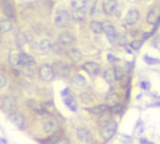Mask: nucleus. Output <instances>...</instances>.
Here are the masks:
<instances>
[{
    "label": "nucleus",
    "mask_w": 160,
    "mask_h": 144,
    "mask_svg": "<svg viewBox=\"0 0 160 144\" xmlns=\"http://www.w3.org/2000/svg\"><path fill=\"white\" fill-rule=\"evenodd\" d=\"M70 20V14L65 9H60L55 15V25L59 27H66L69 25Z\"/></svg>",
    "instance_id": "1"
},
{
    "label": "nucleus",
    "mask_w": 160,
    "mask_h": 144,
    "mask_svg": "<svg viewBox=\"0 0 160 144\" xmlns=\"http://www.w3.org/2000/svg\"><path fill=\"white\" fill-rule=\"evenodd\" d=\"M52 69L55 74L60 76V77H67L70 74V68L67 64L64 62H55L52 66Z\"/></svg>",
    "instance_id": "2"
},
{
    "label": "nucleus",
    "mask_w": 160,
    "mask_h": 144,
    "mask_svg": "<svg viewBox=\"0 0 160 144\" xmlns=\"http://www.w3.org/2000/svg\"><path fill=\"white\" fill-rule=\"evenodd\" d=\"M117 129V123L116 122H109L106 126H104L103 130L101 131V137L105 139L108 140L110 139L116 132Z\"/></svg>",
    "instance_id": "3"
},
{
    "label": "nucleus",
    "mask_w": 160,
    "mask_h": 144,
    "mask_svg": "<svg viewBox=\"0 0 160 144\" xmlns=\"http://www.w3.org/2000/svg\"><path fill=\"white\" fill-rule=\"evenodd\" d=\"M39 74H40V76L44 80V81H47V82H50L54 79V76H55V74L53 72V69H52V66L48 65V64H43L40 67V70H39Z\"/></svg>",
    "instance_id": "4"
},
{
    "label": "nucleus",
    "mask_w": 160,
    "mask_h": 144,
    "mask_svg": "<svg viewBox=\"0 0 160 144\" xmlns=\"http://www.w3.org/2000/svg\"><path fill=\"white\" fill-rule=\"evenodd\" d=\"M17 107V99L14 96L9 95L6 96L2 103V109L5 112H12Z\"/></svg>",
    "instance_id": "5"
},
{
    "label": "nucleus",
    "mask_w": 160,
    "mask_h": 144,
    "mask_svg": "<svg viewBox=\"0 0 160 144\" xmlns=\"http://www.w3.org/2000/svg\"><path fill=\"white\" fill-rule=\"evenodd\" d=\"M103 31L106 33L107 39L109 40V42L111 43H113L116 41V31H115V28L114 26H112V24H110L109 22H106L103 24Z\"/></svg>",
    "instance_id": "6"
},
{
    "label": "nucleus",
    "mask_w": 160,
    "mask_h": 144,
    "mask_svg": "<svg viewBox=\"0 0 160 144\" xmlns=\"http://www.w3.org/2000/svg\"><path fill=\"white\" fill-rule=\"evenodd\" d=\"M9 121H11L15 126L19 127V128H24L26 125V120L25 117L21 113L18 112H13L9 115Z\"/></svg>",
    "instance_id": "7"
},
{
    "label": "nucleus",
    "mask_w": 160,
    "mask_h": 144,
    "mask_svg": "<svg viewBox=\"0 0 160 144\" xmlns=\"http://www.w3.org/2000/svg\"><path fill=\"white\" fill-rule=\"evenodd\" d=\"M147 21L152 25H155L160 22V7L156 6L151 9L147 14Z\"/></svg>",
    "instance_id": "8"
},
{
    "label": "nucleus",
    "mask_w": 160,
    "mask_h": 144,
    "mask_svg": "<svg viewBox=\"0 0 160 144\" xmlns=\"http://www.w3.org/2000/svg\"><path fill=\"white\" fill-rule=\"evenodd\" d=\"M77 136L79 141L87 143L92 139V135L89 129L87 128H79L77 131Z\"/></svg>",
    "instance_id": "9"
},
{
    "label": "nucleus",
    "mask_w": 160,
    "mask_h": 144,
    "mask_svg": "<svg viewBox=\"0 0 160 144\" xmlns=\"http://www.w3.org/2000/svg\"><path fill=\"white\" fill-rule=\"evenodd\" d=\"M117 5L118 4H117L116 0H107V1H105V3H104V5H103L104 12L108 15H112L116 12Z\"/></svg>",
    "instance_id": "10"
},
{
    "label": "nucleus",
    "mask_w": 160,
    "mask_h": 144,
    "mask_svg": "<svg viewBox=\"0 0 160 144\" xmlns=\"http://www.w3.org/2000/svg\"><path fill=\"white\" fill-rule=\"evenodd\" d=\"M2 9H3V12L5 13V15L8 18H14L15 17V11H14V8L12 5V3L8 1V0H4L3 3H2Z\"/></svg>",
    "instance_id": "11"
},
{
    "label": "nucleus",
    "mask_w": 160,
    "mask_h": 144,
    "mask_svg": "<svg viewBox=\"0 0 160 144\" xmlns=\"http://www.w3.org/2000/svg\"><path fill=\"white\" fill-rule=\"evenodd\" d=\"M83 68L87 73H89L91 75H95L100 72V66L95 62H87L85 63Z\"/></svg>",
    "instance_id": "12"
},
{
    "label": "nucleus",
    "mask_w": 160,
    "mask_h": 144,
    "mask_svg": "<svg viewBox=\"0 0 160 144\" xmlns=\"http://www.w3.org/2000/svg\"><path fill=\"white\" fill-rule=\"evenodd\" d=\"M139 13L137 9H130L125 16V22L128 25H134L138 22Z\"/></svg>",
    "instance_id": "13"
},
{
    "label": "nucleus",
    "mask_w": 160,
    "mask_h": 144,
    "mask_svg": "<svg viewBox=\"0 0 160 144\" xmlns=\"http://www.w3.org/2000/svg\"><path fill=\"white\" fill-rule=\"evenodd\" d=\"M56 122L52 118H48L43 122V130L47 134H51L56 130Z\"/></svg>",
    "instance_id": "14"
},
{
    "label": "nucleus",
    "mask_w": 160,
    "mask_h": 144,
    "mask_svg": "<svg viewBox=\"0 0 160 144\" xmlns=\"http://www.w3.org/2000/svg\"><path fill=\"white\" fill-rule=\"evenodd\" d=\"M12 29V23L9 19H4L0 21V32L7 33Z\"/></svg>",
    "instance_id": "15"
},
{
    "label": "nucleus",
    "mask_w": 160,
    "mask_h": 144,
    "mask_svg": "<svg viewBox=\"0 0 160 144\" xmlns=\"http://www.w3.org/2000/svg\"><path fill=\"white\" fill-rule=\"evenodd\" d=\"M21 64L24 66H32L35 64V60L29 55L21 53Z\"/></svg>",
    "instance_id": "16"
},
{
    "label": "nucleus",
    "mask_w": 160,
    "mask_h": 144,
    "mask_svg": "<svg viewBox=\"0 0 160 144\" xmlns=\"http://www.w3.org/2000/svg\"><path fill=\"white\" fill-rule=\"evenodd\" d=\"M59 40H60V42L62 44L68 45V44H71V43H73V37L70 33H68V32H63V33H61V34L60 35Z\"/></svg>",
    "instance_id": "17"
},
{
    "label": "nucleus",
    "mask_w": 160,
    "mask_h": 144,
    "mask_svg": "<svg viewBox=\"0 0 160 144\" xmlns=\"http://www.w3.org/2000/svg\"><path fill=\"white\" fill-rule=\"evenodd\" d=\"M9 62L13 66H18L21 64V53L12 52L9 55Z\"/></svg>",
    "instance_id": "18"
},
{
    "label": "nucleus",
    "mask_w": 160,
    "mask_h": 144,
    "mask_svg": "<svg viewBox=\"0 0 160 144\" xmlns=\"http://www.w3.org/2000/svg\"><path fill=\"white\" fill-rule=\"evenodd\" d=\"M107 105H96V107H94V108H89L88 110L94 115H102L107 110Z\"/></svg>",
    "instance_id": "19"
},
{
    "label": "nucleus",
    "mask_w": 160,
    "mask_h": 144,
    "mask_svg": "<svg viewBox=\"0 0 160 144\" xmlns=\"http://www.w3.org/2000/svg\"><path fill=\"white\" fill-rule=\"evenodd\" d=\"M72 15L75 21H83V20H85V17H86V12H85L82 9H75V11L73 12Z\"/></svg>",
    "instance_id": "20"
},
{
    "label": "nucleus",
    "mask_w": 160,
    "mask_h": 144,
    "mask_svg": "<svg viewBox=\"0 0 160 144\" xmlns=\"http://www.w3.org/2000/svg\"><path fill=\"white\" fill-rule=\"evenodd\" d=\"M68 56L73 62H78L81 60V53L77 49H71L68 52Z\"/></svg>",
    "instance_id": "21"
},
{
    "label": "nucleus",
    "mask_w": 160,
    "mask_h": 144,
    "mask_svg": "<svg viewBox=\"0 0 160 144\" xmlns=\"http://www.w3.org/2000/svg\"><path fill=\"white\" fill-rule=\"evenodd\" d=\"M104 78H105V80L108 84H113V82H114V80H115V75H114V72H113V70L108 69L104 73Z\"/></svg>",
    "instance_id": "22"
},
{
    "label": "nucleus",
    "mask_w": 160,
    "mask_h": 144,
    "mask_svg": "<svg viewBox=\"0 0 160 144\" xmlns=\"http://www.w3.org/2000/svg\"><path fill=\"white\" fill-rule=\"evenodd\" d=\"M65 104L67 105V107L73 111H75L77 109V102H75V100H74V98L73 97V96H69V97L66 98L65 99Z\"/></svg>",
    "instance_id": "23"
},
{
    "label": "nucleus",
    "mask_w": 160,
    "mask_h": 144,
    "mask_svg": "<svg viewBox=\"0 0 160 144\" xmlns=\"http://www.w3.org/2000/svg\"><path fill=\"white\" fill-rule=\"evenodd\" d=\"M40 50L43 53H48L51 50V43L49 40H43L40 43Z\"/></svg>",
    "instance_id": "24"
},
{
    "label": "nucleus",
    "mask_w": 160,
    "mask_h": 144,
    "mask_svg": "<svg viewBox=\"0 0 160 144\" xmlns=\"http://www.w3.org/2000/svg\"><path fill=\"white\" fill-rule=\"evenodd\" d=\"M90 28L91 30L95 34H100L103 31V24L100 22H91L90 24Z\"/></svg>",
    "instance_id": "25"
},
{
    "label": "nucleus",
    "mask_w": 160,
    "mask_h": 144,
    "mask_svg": "<svg viewBox=\"0 0 160 144\" xmlns=\"http://www.w3.org/2000/svg\"><path fill=\"white\" fill-rule=\"evenodd\" d=\"M16 43L19 47H22L26 43V37L25 33L23 32H19L16 36Z\"/></svg>",
    "instance_id": "26"
},
{
    "label": "nucleus",
    "mask_w": 160,
    "mask_h": 144,
    "mask_svg": "<svg viewBox=\"0 0 160 144\" xmlns=\"http://www.w3.org/2000/svg\"><path fill=\"white\" fill-rule=\"evenodd\" d=\"M96 6V0H86V3H85V9L86 11L90 13H92L94 12V9Z\"/></svg>",
    "instance_id": "27"
},
{
    "label": "nucleus",
    "mask_w": 160,
    "mask_h": 144,
    "mask_svg": "<svg viewBox=\"0 0 160 144\" xmlns=\"http://www.w3.org/2000/svg\"><path fill=\"white\" fill-rule=\"evenodd\" d=\"M116 104H118V95L116 93H112L107 98V107L108 105L112 107V105H114Z\"/></svg>",
    "instance_id": "28"
},
{
    "label": "nucleus",
    "mask_w": 160,
    "mask_h": 144,
    "mask_svg": "<svg viewBox=\"0 0 160 144\" xmlns=\"http://www.w3.org/2000/svg\"><path fill=\"white\" fill-rule=\"evenodd\" d=\"M60 140V137L58 135H52L48 138H46L43 143V144H56V142H58Z\"/></svg>",
    "instance_id": "29"
},
{
    "label": "nucleus",
    "mask_w": 160,
    "mask_h": 144,
    "mask_svg": "<svg viewBox=\"0 0 160 144\" xmlns=\"http://www.w3.org/2000/svg\"><path fill=\"white\" fill-rule=\"evenodd\" d=\"M86 0H72V6L75 9H80L85 7Z\"/></svg>",
    "instance_id": "30"
},
{
    "label": "nucleus",
    "mask_w": 160,
    "mask_h": 144,
    "mask_svg": "<svg viewBox=\"0 0 160 144\" xmlns=\"http://www.w3.org/2000/svg\"><path fill=\"white\" fill-rule=\"evenodd\" d=\"M73 82L77 84V86H79V87H82V86H84L85 84H86V79H85V77H84L83 75L77 74V75L74 76Z\"/></svg>",
    "instance_id": "31"
},
{
    "label": "nucleus",
    "mask_w": 160,
    "mask_h": 144,
    "mask_svg": "<svg viewBox=\"0 0 160 144\" xmlns=\"http://www.w3.org/2000/svg\"><path fill=\"white\" fill-rule=\"evenodd\" d=\"M113 72H114V75H115V79H118L120 80L122 76H124V73H122V70L120 66H115L114 67V70H113Z\"/></svg>",
    "instance_id": "32"
},
{
    "label": "nucleus",
    "mask_w": 160,
    "mask_h": 144,
    "mask_svg": "<svg viewBox=\"0 0 160 144\" xmlns=\"http://www.w3.org/2000/svg\"><path fill=\"white\" fill-rule=\"evenodd\" d=\"M109 122H110V116L107 114L103 115V116H101V118L99 119V124L102 126H106Z\"/></svg>",
    "instance_id": "33"
},
{
    "label": "nucleus",
    "mask_w": 160,
    "mask_h": 144,
    "mask_svg": "<svg viewBox=\"0 0 160 144\" xmlns=\"http://www.w3.org/2000/svg\"><path fill=\"white\" fill-rule=\"evenodd\" d=\"M121 110H122V105H120V104H116L114 105H112L111 108H110V111L113 114H119V113L121 112Z\"/></svg>",
    "instance_id": "34"
},
{
    "label": "nucleus",
    "mask_w": 160,
    "mask_h": 144,
    "mask_svg": "<svg viewBox=\"0 0 160 144\" xmlns=\"http://www.w3.org/2000/svg\"><path fill=\"white\" fill-rule=\"evenodd\" d=\"M142 43H143L142 40H137V41L132 42L131 44H130V46L133 48V49H135V50H138L139 48H140V46L142 45Z\"/></svg>",
    "instance_id": "35"
},
{
    "label": "nucleus",
    "mask_w": 160,
    "mask_h": 144,
    "mask_svg": "<svg viewBox=\"0 0 160 144\" xmlns=\"http://www.w3.org/2000/svg\"><path fill=\"white\" fill-rule=\"evenodd\" d=\"M120 80H121V87L122 88H126L127 86L129 85L130 77H128V76H122Z\"/></svg>",
    "instance_id": "36"
},
{
    "label": "nucleus",
    "mask_w": 160,
    "mask_h": 144,
    "mask_svg": "<svg viewBox=\"0 0 160 144\" xmlns=\"http://www.w3.org/2000/svg\"><path fill=\"white\" fill-rule=\"evenodd\" d=\"M30 67L31 66H24L23 73L27 76H32L34 74V71L30 68Z\"/></svg>",
    "instance_id": "37"
},
{
    "label": "nucleus",
    "mask_w": 160,
    "mask_h": 144,
    "mask_svg": "<svg viewBox=\"0 0 160 144\" xmlns=\"http://www.w3.org/2000/svg\"><path fill=\"white\" fill-rule=\"evenodd\" d=\"M144 60L146 63L148 64H156L157 62H160V60H156V59H153V57H148V56H145L144 57Z\"/></svg>",
    "instance_id": "38"
},
{
    "label": "nucleus",
    "mask_w": 160,
    "mask_h": 144,
    "mask_svg": "<svg viewBox=\"0 0 160 144\" xmlns=\"http://www.w3.org/2000/svg\"><path fill=\"white\" fill-rule=\"evenodd\" d=\"M6 84H7V78L5 77L3 74H0V89L4 88L6 86Z\"/></svg>",
    "instance_id": "39"
},
{
    "label": "nucleus",
    "mask_w": 160,
    "mask_h": 144,
    "mask_svg": "<svg viewBox=\"0 0 160 144\" xmlns=\"http://www.w3.org/2000/svg\"><path fill=\"white\" fill-rule=\"evenodd\" d=\"M35 110H36V113H37L38 115H39V116H42V117L45 116L46 111H45L43 108H39V107H37V108H35Z\"/></svg>",
    "instance_id": "40"
},
{
    "label": "nucleus",
    "mask_w": 160,
    "mask_h": 144,
    "mask_svg": "<svg viewBox=\"0 0 160 144\" xmlns=\"http://www.w3.org/2000/svg\"><path fill=\"white\" fill-rule=\"evenodd\" d=\"M116 39H118L120 44H125L126 43V37L124 36V35L120 34L118 37H116Z\"/></svg>",
    "instance_id": "41"
},
{
    "label": "nucleus",
    "mask_w": 160,
    "mask_h": 144,
    "mask_svg": "<svg viewBox=\"0 0 160 144\" xmlns=\"http://www.w3.org/2000/svg\"><path fill=\"white\" fill-rule=\"evenodd\" d=\"M56 144H70V141L67 139H60L56 142Z\"/></svg>",
    "instance_id": "42"
},
{
    "label": "nucleus",
    "mask_w": 160,
    "mask_h": 144,
    "mask_svg": "<svg viewBox=\"0 0 160 144\" xmlns=\"http://www.w3.org/2000/svg\"><path fill=\"white\" fill-rule=\"evenodd\" d=\"M108 60H109V61H118L119 59H116L114 56H112V55L109 54V55H108Z\"/></svg>",
    "instance_id": "43"
},
{
    "label": "nucleus",
    "mask_w": 160,
    "mask_h": 144,
    "mask_svg": "<svg viewBox=\"0 0 160 144\" xmlns=\"http://www.w3.org/2000/svg\"><path fill=\"white\" fill-rule=\"evenodd\" d=\"M140 87L142 88L143 90H147L148 89V87H147V83L145 82V81H142L140 83Z\"/></svg>",
    "instance_id": "44"
},
{
    "label": "nucleus",
    "mask_w": 160,
    "mask_h": 144,
    "mask_svg": "<svg viewBox=\"0 0 160 144\" xmlns=\"http://www.w3.org/2000/svg\"><path fill=\"white\" fill-rule=\"evenodd\" d=\"M140 143L141 144H149V141L145 139H140Z\"/></svg>",
    "instance_id": "45"
},
{
    "label": "nucleus",
    "mask_w": 160,
    "mask_h": 144,
    "mask_svg": "<svg viewBox=\"0 0 160 144\" xmlns=\"http://www.w3.org/2000/svg\"><path fill=\"white\" fill-rule=\"evenodd\" d=\"M129 93H130V90H128V91H127V98L129 97Z\"/></svg>",
    "instance_id": "46"
}]
</instances>
